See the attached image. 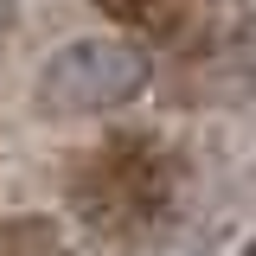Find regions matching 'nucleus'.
I'll list each match as a JSON object with an SVG mask.
<instances>
[{
  "label": "nucleus",
  "instance_id": "1",
  "mask_svg": "<svg viewBox=\"0 0 256 256\" xmlns=\"http://www.w3.org/2000/svg\"><path fill=\"white\" fill-rule=\"evenodd\" d=\"M148 52L122 38V32H102V38H70L52 58L38 64V109L52 122H84V116H116L134 96L148 90Z\"/></svg>",
  "mask_w": 256,
  "mask_h": 256
},
{
  "label": "nucleus",
  "instance_id": "2",
  "mask_svg": "<svg viewBox=\"0 0 256 256\" xmlns=\"http://www.w3.org/2000/svg\"><path fill=\"white\" fill-rule=\"evenodd\" d=\"M160 198H166V173L148 148H109L84 173V192H77V205L96 230H134L160 212Z\"/></svg>",
  "mask_w": 256,
  "mask_h": 256
},
{
  "label": "nucleus",
  "instance_id": "3",
  "mask_svg": "<svg viewBox=\"0 0 256 256\" xmlns=\"http://www.w3.org/2000/svg\"><path fill=\"white\" fill-rule=\"evenodd\" d=\"M0 256H58V237H52V224H45V218H26V224L6 230Z\"/></svg>",
  "mask_w": 256,
  "mask_h": 256
},
{
  "label": "nucleus",
  "instance_id": "4",
  "mask_svg": "<svg viewBox=\"0 0 256 256\" xmlns=\"http://www.w3.org/2000/svg\"><path fill=\"white\" fill-rule=\"evenodd\" d=\"M109 20H122V26H160L166 13H173V0H96Z\"/></svg>",
  "mask_w": 256,
  "mask_h": 256
},
{
  "label": "nucleus",
  "instance_id": "5",
  "mask_svg": "<svg viewBox=\"0 0 256 256\" xmlns=\"http://www.w3.org/2000/svg\"><path fill=\"white\" fill-rule=\"evenodd\" d=\"M13 20H20V6H13V0H0V38L13 32Z\"/></svg>",
  "mask_w": 256,
  "mask_h": 256
},
{
  "label": "nucleus",
  "instance_id": "6",
  "mask_svg": "<svg viewBox=\"0 0 256 256\" xmlns=\"http://www.w3.org/2000/svg\"><path fill=\"white\" fill-rule=\"evenodd\" d=\"M250 256H256V250H250Z\"/></svg>",
  "mask_w": 256,
  "mask_h": 256
}]
</instances>
